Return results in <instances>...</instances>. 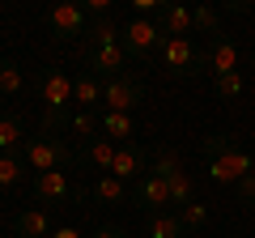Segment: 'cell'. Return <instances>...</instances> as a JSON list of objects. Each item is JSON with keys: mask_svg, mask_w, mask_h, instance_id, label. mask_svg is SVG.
<instances>
[{"mask_svg": "<svg viewBox=\"0 0 255 238\" xmlns=\"http://www.w3.org/2000/svg\"><path fill=\"white\" fill-rule=\"evenodd\" d=\"M43 136H55L60 128H68V107H73V77L68 73H47L43 85Z\"/></svg>", "mask_w": 255, "mask_h": 238, "instance_id": "6da1fadb", "label": "cell"}, {"mask_svg": "<svg viewBox=\"0 0 255 238\" xmlns=\"http://www.w3.org/2000/svg\"><path fill=\"white\" fill-rule=\"evenodd\" d=\"M140 102H145V81H140L136 73H119V77H111V81H102V111L128 115V111L140 107Z\"/></svg>", "mask_w": 255, "mask_h": 238, "instance_id": "7a4b0ae2", "label": "cell"}, {"mask_svg": "<svg viewBox=\"0 0 255 238\" xmlns=\"http://www.w3.org/2000/svg\"><path fill=\"white\" fill-rule=\"evenodd\" d=\"M68 162H73V145L60 140V136H38V140H30V145H26V166H30V170H38V174L64 170Z\"/></svg>", "mask_w": 255, "mask_h": 238, "instance_id": "3957f363", "label": "cell"}, {"mask_svg": "<svg viewBox=\"0 0 255 238\" xmlns=\"http://www.w3.org/2000/svg\"><path fill=\"white\" fill-rule=\"evenodd\" d=\"M119 43H124L128 55H140V60H145L149 51H162L166 34L157 30V21H149V17H132V21L124 26V34H119Z\"/></svg>", "mask_w": 255, "mask_h": 238, "instance_id": "277c9868", "label": "cell"}, {"mask_svg": "<svg viewBox=\"0 0 255 238\" xmlns=\"http://www.w3.org/2000/svg\"><path fill=\"white\" fill-rule=\"evenodd\" d=\"M247 174H255V157L247 153V149H238V145L209 162V179L221 183V187H234L238 179H247Z\"/></svg>", "mask_w": 255, "mask_h": 238, "instance_id": "5b68a950", "label": "cell"}, {"mask_svg": "<svg viewBox=\"0 0 255 238\" xmlns=\"http://www.w3.org/2000/svg\"><path fill=\"white\" fill-rule=\"evenodd\" d=\"M162 64H166V73H174V77H191V73H200L204 55L196 51L191 38H166L162 43Z\"/></svg>", "mask_w": 255, "mask_h": 238, "instance_id": "8992f818", "label": "cell"}, {"mask_svg": "<svg viewBox=\"0 0 255 238\" xmlns=\"http://www.w3.org/2000/svg\"><path fill=\"white\" fill-rule=\"evenodd\" d=\"M51 34L55 38H77L90 30V13H85V4H55L51 9Z\"/></svg>", "mask_w": 255, "mask_h": 238, "instance_id": "52a82bcc", "label": "cell"}, {"mask_svg": "<svg viewBox=\"0 0 255 238\" xmlns=\"http://www.w3.org/2000/svg\"><path fill=\"white\" fill-rule=\"evenodd\" d=\"M128 51H124V43H111V47H94L90 51V73L94 77H119V73H128Z\"/></svg>", "mask_w": 255, "mask_h": 238, "instance_id": "ba28073f", "label": "cell"}, {"mask_svg": "<svg viewBox=\"0 0 255 238\" xmlns=\"http://www.w3.org/2000/svg\"><path fill=\"white\" fill-rule=\"evenodd\" d=\"M136 204H140V209H149V213L157 217V213L170 204V187H166V179H157L153 170L140 174V179H136Z\"/></svg>", "mask_w": 255, "mask_h": 238, "instance_id": "9c48e42d", "label": "cell"}, {"mask_svg": "<svg viewBox=\"0 0 255 238\" xmlns=\"http://www.w3.org/2000/svg\"><path fill=\"white\" fill-rule=\"evenodd\" d=\"M157 30H162L166 38H191L196 34V17H191L187 4H166V9L157 13Z\"/></svg>", "mask_w": 255, "mask_h": 238, "instance_id": "30bf717a", "label": "cell"}, {"mask_svg": "<svg viewBox=\"0 0 255 238\" xmlns=\"http://www.w3.org/2000/svg\"><path fill=\"white\" fill-rule=\"evenodd\" d=\"M34 196L43 204H64V200H73V183H68V174H64V170L34 174Z\"/></svg>", "mask_w": 255, "mask_h": 238, "instance_id": "8fae6325", "label": "cell"}, {"mask_svg": "<svg viewBox=\"0 0 255 238\" xmlns=\"http://www.w3.org/2000/svg\"><path fill=\"white\" fill-rule=\"evenodd\" d=\"M204 68H209L213 77L238 73V47H234V38H213V47L204 51Z\"/></svg>", "mask_w": 255, "mask_h": 238, "instance_id": "7c38bea8", "label": "cell"}, {"mask_svg": "<svg viewBox=\"0 0 255 238\" xmlns=\"http://www.w3.org/2000/svg\"><path fill=\"white\" fill-rule=\"evenodd\" d=\"M111 174H115L119 183H128V179H140V174H149L145 170V153H140L132 140L128 145H119L115 149V166H111Z\"/></svg>", "mask_w": 255, "mask_h": 238, "instance_id": "4fadbf2b", "label": "cell"}, {"mask_svg": "<svg viewBox=\"0 0 255 238\" xmlns=\"http://www.w3.org/2000/svg\"><path fill=\"white\" fill-rule=\"evenodd\" d=\"M17 234L21 238H51L55 234L51 213H47V209H21L17 213Z\"/></svg>", "mask_w": 255, "mask_h": 238, "instance_id": "5bb4252c", "label": "cell"}, {"mask_svg": "<svg viewBox=\"0 0 255 238\" xmlns=\"http://www.w3.org/2000/svg\"><path fill=\"white\" fill-rule=\"evenodd\" d=\"M73 102H77V111H94V107H102V81H98L94 73L73 77Z\"/></svg>", "mask_w": 255, "mask_h": 238, "instance_id": "9a60e30c", "label": "cell"}, {"mask_svg": "<svg viewBox=\"0 0 255 238\" xmlns=\"http://www.w3.org/2000/svg\"><path fill=\"white\" fill-rule=\"evenodd\" d=\"M98 128L107 132V140H119V145H128V140H132V115L102 111V115H98Z\"/></svg>", "mask_w": 255, "mask_h": 238, "instance_id": "2e32d148", "label": "cell"}, {"mask_svg": "<svg viewBox=\"0 0 255 238\" xmlns=\"http://www.w3.org/2000/svg\"><path fill=\"white\" fill-rule=\"evenodd\" d=\"M166 187H170V204H179V209L196 200V183H191V174H187V170L166 174Z\"/></svg>", "mask_w": 255, "mask_h": 238, "instance_id": "e0dca14e", "label": "cell"}, {"mask_svg": "<svg viewBox=\"0 0 255 238\" xmlns=\"http://www.w3.org/2000/svg\"><path fill=\"white\" fill-rule=\"evenodd\" d=\"M119 34H124V30L115 26V17L90 21V30H85V38H90V51H94V47H111V43H119Z\"/></svg>", "mask_w": 255, "mask_h": 238, "instance_id": "ac0fdd59", "label": "cell"}, {"mask_svg": "<svg viewBox=\"0 0 255 238\" xmlns=\"http://www.w3.org/2000/svg\"><path fill=\"white\" fill-rule=\"evenodd\" d=\"M187 230H183V221H179V213H157L153 221H149V238H183Z\"/></svg>", "mask_w": 255, "mask_h": 238, "instance_id": "d6986e66", "label": "cell"}, {"mask_svg": "<svg viewBox=\"0 0 255 238\" xmlns=\"http://www.w3.org/2000/svg\"><path fill=\"white\" fill-rule=\"evenodd\" d=\"M21 85H26L21 68L13 64V60H0V98H13V94H21Z\"/></svg>", "mask_w": 255, "mask_h": 238, "instance_id": "ffe728a7", "label": "cell"}, {"mask_svg": "<svg viewBox=\"0 0 255 238\" xmlns=\"http://www.w3.org/2000/svg\"><path fill=\"white\" fill-rule=\"evenodd\" d=\"M191 17H196V34H217L221 30V13L213 9V4H196Z\"/></svg>", "mask_w": 255, "mask_h": 238, "instance_id": "44dd1931", "label": "cell"}, {"mask_svg": "<svg viewBox=\"0 0 255 238\" xmlns=\"http://www.w3.org/2000/svg\"><path fill=\"white\" fill-rule=\"evenodd\" d=\"M94 192H98V200H107V204H124V200H128V187L119 183L115 174H102Z\"/></svg>", "mask_w": 255, "mask_h": 238, "instance_id": "7402d4cb", "label": "cell"}, {"mask_svg": "<svg viewBox=\"0 0 255 238\" xmlns=\"http://www.w3.org/2000/svg\"><path fill=\"white\" fill-rule=\"evenodd\" d=\"M115 140H107V136H98V140H94V145H90V162L94 166H98V170H111V166H115Z\"/></svg>", "mask_w": 255, "mask_h": 238, "instance_id": "603a6c76", "label": "cell"}, {"mask_svg": "<svg viewBox=\"0 0 255 238\" xmlns=\"http://www.w3.org/2000/svg\"><path fill=\"white\" fill-rule=\"evenodd\" d=\"M21 145V123L13 115H0V153H13Z\"/></svg>", "mask_w": 255, "mask_h": 238, "instance_id": "cb8c5ba5", "label": "cell"}, {"mask_svg": "<svg viewBox=\"0 0 255 238\" xmlns=\"http://www.w3.org/2000/svg\"><path fill=\"white\" fill-rule=\"evenodd\" d=\"M68 132H73V136H94V132H98V115H94V111H73V115H68Z\"/></svg>", "mask_w": 255, "mask_h": 238, "instance_id": "d4e9b609", "label": "cell"}, {"mask_svg": "<svg viewBox=\"0 0 255 238\" xmlns=\"http://www.w3.org/2000/svg\"><path fill=\"white\" fill-rule=\"evenodd\" d=\"M179 221H183V230H200L204 221H209V209H204L200 200H191V204L179 209Z\"/></svg>", "mask_w": 255, "mask_h": 238, "instance_id": "484cf974", "label": "cell"}, {"mask_svg": "<svg viewBox=\"0 0 255 238\" xmlns=\"http://www.w3.org/2000/svg\"><path fill=\"white\" fill-rule=\"evenodd\" d=\"M234 145H238L234 132H213V136H204V157L213 162V157H221L226 149H234Z\"/></svg>", "mask_w": 255, "mask_h": 238, "instance_id": "4316f807", "label": "cell"}, {"mask_svg": "<svg viewBox=\"0 0 255 238\" xmlns=\"http://www.w3.org/2000/svg\"><path fill=\"white\" fill-rule=\"evenodd\" d=\"M21 170H26V166H21L13 153H0V187H13V183H21Z\"/></svg>", "mask_w": 255, "mask_h": 238, "instance_id": "83f0119b", "label": "cell"}, {"mask_svg": "<svg viewBox=\"0 0 255 238\" xmlns=\"http://www.w3.org/2000/svg\"><path fill=\"white\" fill-rule=\"evenodd\" d=\"M217 94H221V98H238V94H243V73L217 77Z\"/></svg>", "mask_w": 255, "mask_h": 238, "instance_id": "f1b7e54d", "label": "cell"}, {"mask_svg": "<svg viewBox=\"0 0 255 238\" xmlns=\"http://www.w3.org/2000/svg\"><path fill=\"white\" fill-rule=\"evenodd\" d=\"M234 192H238V200H243V204H255V174L238 179V183H234Z\"/></svg>", "mask_w": 255, "mask_h": 238, "instance_id": "f546056e", "label": "cell"}, {"mask_svg": "<svg viewBox=\"0 0 255 238\" xmlns=\"http://www.w3.org/2000/svg\"><path fill=\"white\" fill-rule=\"evenodd\" d=\"M132 9H136V17H157L166 4L162 0H132Z\"/></svg>", "mask_w": 255, "mask_h": 238, "instance_id": "4dcf8cb0", "label": "cell"}, {"mask_svg": "<svg viewBox=\"0 0 255 238\" xmlns=\"http://www.w3.org/2000/svg\"><path fill=\"white\" fill-rule=\"evenodd\" d=\"M94 238H128V234H124V230H119V226H102V230H98V234H94Z\"/></svg>", "mask_w": 255, "mask_h": 238, "instance_id": "1f68e13d", "label": "cell"}, {"mask_svg": "<svg viewBox=\"0 0 255 238\" xmlns=\"http://www.w3.org/2000/svg\"><path fill=\"white\" fill-rule=\"evenodd\" d=\"M51 238H81V234H77L73 226H55V234H51Z\"/></svg>", "mask_w": 255, "mask_h": 238, "instance_id": "d6a6232c", "label": "cell"}, {"mask_svg": "<svg viewBox=\"0 0 255 238\" xmlns=\"http://www.w3.org/2000/svg\"><path fill=\"white\" fill-rule=\"evenodd\" d=\"M0 102H4V98H0Z\"/></svg>", "mask_w": 255, "mask_h": 238, "instance_id": "836d02e7", "label": "cell"}, {"mask_svg": "<svg viewBox=\"0 0 255 238\" xmlns=\"http://www.w3.org/2000/svg\"><path fill=\"white\" fill-rule=\"evenodd\" d=\"M251 64H255V60H251Z\"/></svg>", "mask_w": 255, "mask_h": 238, "instance_id": "e575fe53", "label": "cell"}]
</instances>
